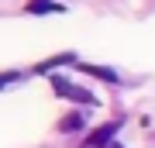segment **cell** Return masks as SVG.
Instances as JSON below:
<instances>
[{"mask_svg": "<svg viewBox=\"0 0 155 148\" xmlns=\"http://www.w3.org/2000/svg\"><path fill=\"white\" fill-rule=\"evenodd\" d=\"M72 59H76V55H72V52H62V55H52L48 62H41V66H38V72H48V69H55V66H66V62H72Z\"/></svg>", "mask_w": 155, "mask_h": 148, "instance_id": "obj_4", "label": "cell"}, {"mask_svg": "<svg viewBox=\"0 0 155 148\" xmlns=\"http://www.w3.org/2000/svg\"><path fill=\"white\" fill-rule=\"evenodd\" d=\"M114 131H117V124H104L100 131H93V134L86 138V145H90V148H107L110 138H114Z\"/></svg>", "mask_w": 155, "mask_h": 148, "instance_id": "obj_2", "label": "cell"}, {"mask_svg": "<svg viewBox=\"0 0 155 148\" xmlns=\"http://www.w3.org/2000/svg\"><path fill=\"white\" fill-rule=\"evenodd\" d=\"M107 148H124V145H107Z\"/></svg>", "mask_w": 155, "mask_h": 148, "instance_id": "obj_8", "label": "cell"}, {"mask_svg": "<svg viewBox=\"0 0 155 148\" xmlns=\"http://www.w3.org/2000/svg\"><path fill=\"white\" fill-rule=\"evenodd\" d=\"M14 79H21L17 72H0V86H7V83H14Z\"/></svg>", "mask_w": 155, "mask_h": 148, "instance_id": "obj_7", "label": "cell"}, {"mask_svg": "<svg viewBox=\"0 0 155 148\" xmlns=\"http://www.w3.org/2000/svg\"><path fill=\"white\" fill-rule=\"evenodd\" d=\"M28 11H31V14H45V11H62V7H59V4H48V0H31Z\"/></svg>", "mask_w": 155, "mask_h": 148, "instance_id": "obj_6", "label": "cell"}, {"mask_svg": "<svg viewBox=\"0 0 155 148\" xmlns=\"http://www.w3.org/2000/svg\"><path fill=\"white\" fill-rule=\"evenodd\" d=\"M83 72H90V76H97V79H104V83H117V72L107 69V66H83Z\"/></svg>", "mask_w": 155, "mask_h": 148, "instance_id": "obj_3", "label": "cell"}, {"mask_svg": "<svg viewBox=\"0 0 155 148\" xmlns=\"http://www.w3.org/2000/svg\"><path fill=\"white\" fill-rule=\"evenodd\" d=\"M52 86H55V93H59V97L79 100V104H97V100H93V93H86V90H79V86H69L62 76H52Z\"/></svg>", "mask_w": 155, "mask_h": 148, "instance_id": "obj_1", "label": "cell"}, {"mask_svg": "<svg viewBox=\"0 0 155 148\" xmlns=\"http://www.w3.org/2000/svg\"><path fill=\"white\" fill-rule=\"evenodd\" d=\"M59 127H62V131H79V127H83V114H66Z\"/></svg>", "mask_w": 155, "mask_h": 148, "instance_id": "obj_5", "label": "cell"}]
</instances>
